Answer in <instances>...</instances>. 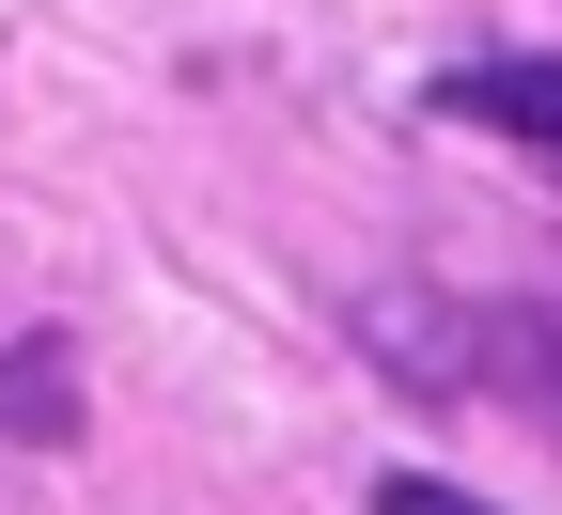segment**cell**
Masks as SVG:
<instances>
[{"label": "cell", "instance_id": "obj_2", "mask_svg": "<svg viewBox=\"0 0 562 515\" xmlns=\"http://www.w3.org/2000/svg\"><path fill=\"white\" fill-rule=\"evenodd\" d=\"M0 437H47V454L79 437V359L63 344H0Z\"/></svg>", "mask_w": 562, "mask_h": 515}, {"label": "cell", "instance_id": "obj_3", "mask_svg": "<svg viewBox=\"0 0 562 515\" xmlns=\"http://www.w3.org/2000/svg\"><path fill=\"white\" fill-rule=\"evenodd\" d=\"M375 515H501V500H469V484H438V469H391Z\"/></svg>", "mask_w": 562, "mask_h": 515}, {"label": "cell", "instance_id": "obj_1", "mask_svg": "<svg viewBox=\"0 0 562 515\" xmlns=\"http://www.w3.org/2000/svg\"><path fill=\"white\" fill-rule=\"evenodd\" d=\"M438 110L453 125H501V141H562V63H453Z\"/></svg>", "mask_w": 562, "mask_h": 515}]
</instances>
